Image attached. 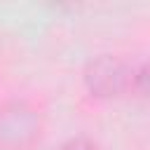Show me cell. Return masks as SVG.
Instances as JSON below:
<instances>
[{"mask_svg":"<svg viewBox=\"0 0 150 150\" xmlns=\"http://www.w3.org/2000/svg\"><path fill=\"white\" fill-rule=\"evenodd\" d=\"M61 150H94V145L84 138H70L68 143L61 145Z\"/></svg>","mask_w":150,"mask_h":150,"instance_id":"277c9868","label":"cell"},{"mask_svg":"<svg viewBox=\"0 0 150 150\" xmlns=\"http://www.w3.org/2000/svg\"><path fill=\"white\" fill-rule=\"evenodd\" d=\"M35 115L19 103L0 108V141L5 143H21L23 138H30L35 134Z\"/></svg>","mask_w":150,"mask_h":150,"instance_id":"7a4b0ae2","label":"cell"},{"mask_svg":"<svg viewBox=\"0 0 150 150\" xmlns=\"http://www.w3.org/2000/svg\"><path fill=\"white\" fill-rule=\"evenodd\" d=\"M84 80L96 96H117L129 84V70L120 59L101 56L89 63Z\"/></svg>","mask_w":150,"mask_h":150,"instance_id":"6da1fadb","label":"cell"},{"mask_svg":"<svg viewBox=\"0 0 150 150\" xmlns=\"http://www.w3.org/2000/svg\"><path fill=\"white\" fill-rule=\"evenodd\" d=\"M136 84H138V89H141L145 96H150V63L143 66V70L136 75Z\"/></svg>","mask_w":150,"mask_h":150,"instance_id":"3957f363","label":"cell"}]
</instances>
